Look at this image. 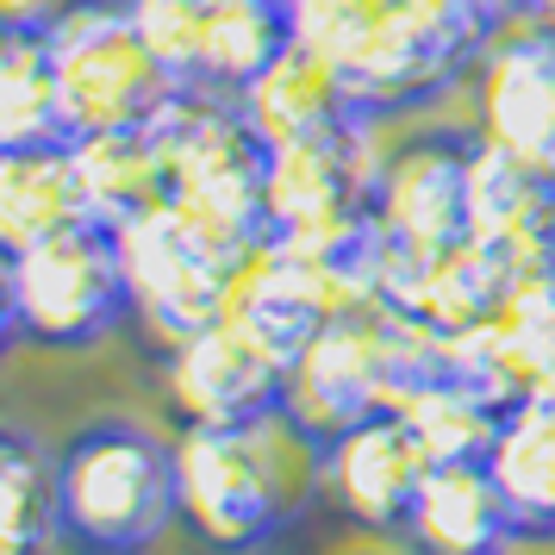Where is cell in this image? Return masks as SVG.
Masks as SVG:
<instances>
[{
  "mask_svg": "<svg viewBox=\"0 0 555 555\" xmlns=\"http://www.w3.org/2000/svg\"><path fill=\"white\" fill-rule=\"evenodd\" d=\"M319 487V437L287 405L250 425H181L176 437V530L194 555H262Z\"/></svg>",
  "mask_w": 555,
  "mask_h": 555,
  "instance_id": "1",
  "label": "cell"
},
{
  "mask_svg": "<svg viewBox=\"0 0 555 555\" xmlns=\"http://www.w3.org/2000/svg\"><path fill=\"white\" fill-rule=\"evenodd\" d=\"M294 26L380 119L437 101L500 31L493 0H294Z\"/></svg>",
  "mask_w": 555,
  "mask_h": 555,
  "instance_id": "2",
  "label": "cell"
},
{
  "mask_svg": "<svg viewBox=\"0 0 555 555\" xmlns=\"http://www.w3.org/2000/svg\"><path fill=\"white\" fill-rule=\"evenodd\" d=\"M176 530V443L131 412L81 418L56 443V550L151 555Z\"/></svg>",
  "mask_w": 555,
  "mask_h": 555,
  "instance_id": "3",
  "label": "cell"
},
{
  "mask_svg": "<svg viewBox=\"0 0 555 555\" xmlns=\"http://www.w3.org/2000/svg\"><path fill=\"white\" fill-rule=\"evenodd\" d=\"M450 362V337L430 331L400 306L369 300L356 312H337L300 362L287 369V418L331 443L337 430L362 425L375 412H400V400Z\"/></svg>",
  "mask_w": 555,
  "mask_h": 555,
  "instance_id": "4",
  "label": "cell"
},
{
  "mask_svg": "<svg viewBox=\"0 0 555 555\" xmlns=\"http://www.w3.org/2000/svg\"><path fill=\"white\" fill-rule=\"evenodd\" d=\"M0 287H7L0 294L7 344H38V350H88L138 312L119 231L101 219L7 250Z\"/></svg>",
  "mask_w": 555,
  "mask_h": 555,
  "instance_id": "5",
  "label": "cell"
},
{
  "mask_svg": "<svg viewBox=\"0 0 555 555\" xmlns=\"http://www.w3.org/2000/svg\"><path fill=\"white\" fill-rule=\"evenodd\" d=\"M51 63L69 138L151 131L181 94V81L156 63L144 31L131 26L126 0H69L51 26Z\"/></svg>",
  "mask_w": 555,
  "mask_h": 555,
  "instance_id": "6",
  "label": "cell"
},
{
  "mask_svg": "<svg viewBox=\"0 0 555 555\" xmlns=\"http://www.w3.org/2000/svg\"><path fill=\"white\" fill-rule=\"evenodd\" d=\"M163 380L181 425H250L287 405V356L237 312L169 344Z\"/></svg>",
  "mask_w": 555,
  "mask_h": 555,
  "instance_id": "7",
  "label": "cell"
},
{
  "mask_svg": "<svg viewBox=\"0 0 555 555\" xmlns=\"http://www.w3.org/2000/svg\"><path fill=\"white\" fill-rule=\"evenodd\" d=\"M119 231V250H126V275H131V306L138 319L163 337V344H181L206 331L212 319H225L231 300V269L225 256H212L181 225L176 206H156V212H138Z\"/></svg>",
  "mask_w": 555,
  "mask_h": 555,
  "instance_id": "8",
  "label": "cell"
},
{
  "mask_svg": "<svg viewBox=\"0 0 555 555\" xmlns=\"http://www.w3.org/2000/svg\"><path fill=\"white\" fill-rule=\"evenodd\" d=\"M475 138L555 176V20H505L475 63Z\"/></svg>",
  "mask_w": 555,
  "mask_h": 555,
  "instance_id": "9",
  "label": "cell"
},
{
  "mask_svg": "<svg viewBox=\"0 0 555 555\" xmlns=\"http://www.w3.org/2000/svg\"><path fill=\"white\" fill-rule=\"evenodd\" d=\"M468 151L475 138L450 131H418L380 151L375 225L387 250L430 256L468 237Z\"/></svg>",
  "mask_w": 555,
  "mask_h": 555,
  "instance_id": "10",
  "label": "cell"
},
{
  "mask_svg": "<svg viewBox=\"0 0 555 555\" xmlns=\"http://www.w3.org/2000/svg\"><path fill=\"white\" fill-rule=\"evenodd\" d=\"M319 455H325V493L356 525L380 530V537L400 530L405 505H412V493L430 468L418 430L405 425L400 412H375L362 425L337 430L331 443H319Z\"/></svg>",
  "mask_w": 555,
  "mask_h": 555,
  "instance_id": "11",
  "label": "cell"
},
{
  "mask_svg": "<svg viewBox=\"0 0 555 555\" xmlns=\"http://www.w3.org/2000/svg\"><path fill=\"white\" fill-rule=\"evenodd\" d=\"M400 555H518V530L487 462H430L393 530Z\"/></svg>",
  "mask_w": 555,
  "mask_h": 555,
  "instance_id": "12",
  "label": "cell"
},
{
  "mask_svg": "<svg viewBox=\"0 0 555 555\" xmlns=\"http://www.w3.org/2000/svg\"><path fill=\"white\" fill-rule=\"evenodd\" d=\"M244 106V119L262 144H294V138H325V131H356L380 119L375 106L356 94V81L331 63L325 51H312V44H294V51H281L262 76L237 94Z\"/></svg>",
  "mask_w": 555,
  "mask_h": 555,
  "instance_id": "13",
  "label": "cell"
},
{
  "mask_svg": "<svg viewBox=\"0 0 555 555\" xmlns=\"http://www.w3.org/2000/svg\"><path fill=\"white\" fill-rule=\"evenodd\" d=\"M487 475L500 487L518 543H555V393L537 387L505 405L500 437L487 450Z\"/></svg>",
  "mask_w": 555,
  "mask_h": 555,
  "instance_id": "14",
  "label": "cell"
},
{
  "mask_svg": "<svg viewBox=\"0 0 555 555\" xmlns=\"http://www.w3.org/2000/svg\"><path fill=\"white\" fill-rule=\"evenodd\" d=\"M88 194H81L76 144H31V151H0V244L26 250L38 237H56L69 225H88Z\"/></svg>",
  "mask_w": 555,
  "mask_h": 555,
  "instance_id": "15",
  "label": "cell"
},
{
  "mask_svg": "<svg viewBox=\"0 0 555 555\" xmlns=\"http://www.w3.org/2000/svg\"><path fill=\"white\" fill-rule=\"evenodd\" d=\"M294 44H300L294 0H206V51H201V81L194 88L237 101Z\"/></svg>",
  "mask_w": 555,
  "mask_h": 555,
  "instance_id": "16",
  "label": "cell"
},
{
  "mask_svg": "<svg viewBox=\"0 0 555 555\" xmlns=\"http://www.w3.org/2000/svg\"><path fill=\"white\" fill-rule=\"evenodd\" d=\"M76 169L88 212L101 225H126L138 212L169 206V169L156 151V131H101V138H76Z\"/></svg>",
  "mask_w": 555,
  "mask_h": 555,
  "instance_id": "17",
  "label": "cell"
},
{
  "mask_svg": "<svg viewBox=\"0 0 555 555\" xmlns=\"http://www.w3.org/2000/svg\"><path fill=\"white\" fill-rule=\"evenodd\" d=\"M0 555L56 550V450L31 425L0 430Z\"/></svg>",
  "mask_w": 555,
  "mask_h": 555,
  "instance_id": "18",
  "label": "cell"
},
{
  "mask_svg": "<svg viewBox=\"0 0 555 555\" xmlns=\"http://www.w3.org/2000/svg\"><path fill=\"white\" fill-rule=\"evenodd\" d=\"M76 144L51 63V31H0V151Z\"/></svg>",
  "mask_w": 555,
  "mask_h": 555,
  "instance_id": "19",
  "label": "cell"
},
{
  "mask_svg": "<svg viewBox=\"0 0 555 555\" xmlns=\"http://www.w3.org/2000/svg\"><path fill=\"white\" fill-rule=\"evenodd\" d=\"M400 418L418 430L430 462H487L493 437H500L505 400H493L487 387L450 375V369H437L400 400Z\"/></svg>",
  "mask_w": 555,
  "mask_h": 555,
  "instance_id": "20",
  "label": "cell"
},
{
  "mask_svg": "<svg viewBox=\"0 0 555 555\" xmlns=\"http://www.w3.org/2000/svg\"><path fill=\"white\" fill-rule=\"evenodd\" d=\"M126 7L156 63L181 88H194L201 81V51H206V0H126Z\"/></svg>",
  "mask_w": 555,
  "mask_h": 555,
  "instance_id": "21",
  "label": "cell"
},
{
  "mask_svg": "<svg viewBox=\"0 0 555 555\" xmlns=\"http://www.w3.org/2000/svg\"><path fill=\"white\" fill-rule=\"evenodd\" d=\"M69 0H0V26L7 31H51Z\"/></svg>",
  "mask_w": 555,
  "mask_h": 555,
  "instance_id": "22",
  "label": "cell"
},
{
  "mask_svg": "<svg viewBox=\"0 0 555 555\" xmlns=\"http://www.w3.org/2000/svg\"><path fill=\"white\" fill-rule=\"evenodd\" d=\"M543 387H550V393H555V362H550V380H543Z\"/></svg>",
  "mask_w": 555,
  "mask_h": 555,
  "instance_id": "23",
  "label": "cell"
},
{
  "mask_svg": "<svg viewBox=\"0 0 555 555\" xmlns=\"http://www.w3.org/2000/svg\"><path fill=\"white\" fill-rule=\"evenodd\" d=\"M550 550H555V543H550Z\"/></svg>",
  "mask_w": 555,
  "mask_h": 555,
  "instance_id": "24",
  "label": "cell"
}]
</instances>
